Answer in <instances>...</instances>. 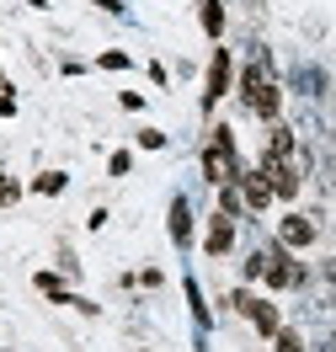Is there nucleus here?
I'll list each match as a JSON object with an SVG mask.
<instances>
[{"instance_id": "f257e3e1", "label": "nucleus", "mask_w": 336, "mask_h": 352, "mask_svg": "<svg viewBox=\"0 0 336 352\" xmlns=\"http://www.w3.org/2000/svg\"><path fill=\"white\" fill-rule=\"evenodd\" d=\"M203 171H208V182H219V187H235V182H240V160H235L229 129H214V144L203 150Z\"/></svg>"}, {"instance_id": "f03ea898", "label": "nucleus", "mask_w": 336, "mask_h": 352, "mask_svg": "<svg viewBox=\"0 0 336 352\" xmlns=\"http://www.w3.org/2000/svg\"><path fill=\"white\" fill-rule=\"evenodd\" d=\"M240 96H246V107L256 112V118H278V86L267 80V65H262V59L246 69V80H240Z\"/></svg>"}, {"instance_id": "7ed1b4c3", "label": "nucleus", "mask_w": 336, "mask_h": 352, "mask_svg": "<svg viewBox=\"0 0 336 352\" xmlns=\"http://www.w3.org/2000/svg\"><path fill=\"white\" fill-rule=\"evenodd\" d=\"M262 278H267L272 288H299V283H304V267L289 262V251L278 245V251H267V272H262Z\"/></svg>"}, {"instance_id": "20e7f679", "label": "nucleus", "mask_w": 336, "mask_h": 352, "mask_svg": "<svg viewBox=\"0 0 336 352\" xmlns=\"http://www.w3.org/2000/svg\"><path fill=\"white\" fill-rule=\"evenodd\" d=\"M229 305L240 309V315H251V320H256V326L267 331V336H278V305H267V299H251V294H229Z\"/></svg>"}, {"instance_id": "39448f33", "label": "nucleus", "mask_w": 336, "mask_h": 352, "mask_svg": "<svg viewBox=\"0 0 336 352\" xmlns=\"http://www.w3.org/2000/svg\"><path fill=\"white\" fill-rule=\"evenodd\" d=\"M262 176L272 182V198H293L299 192V171L289 160H262Z\"/></svg>"}, {"instance_id": "423d86ee", "label": "nucleus", "mask_w": 336, "mask_h": 352, "mask_svg": "<svg viewBox=\"0 0 336 352\" xmlns=\"http://www.w3.org/2000/svg\"><path fill=\"white\" fill-rule=\"evenodd\" d=\"M224 91H229V48H214V65H208V91H203V102L214 107Z\"/></svg>"}, {"instance_id": "0eeeda50", "label": "nucleus", "mask_w": 336, "mask_h": 352, "mask_svg": "<svg viewBox=\"0 0 336 352\" xmlns=\"http://www.w3.org/2000/svg\"><path fill=\"white\" fill-rule=\"evenodd\" d=\"M229 245H235V219H229V214H214V224H208V241H203V251H208V256H224Z\"/></svg>"}, {"instance_id": "6e6552de", "label": "nucleus", "mask_w": 336, "mask_h": 352, "mask_svg": "<svg viewBox=\"0 0 336 352\" xmlns=\"http://www.w3.org/2000/svg\"><path fill=\"white\" fill-rule=\"evenodd\" d=\"M240 192H246L251 208H267V203H272V182L262 171H240Z\"/></svg>"}, {"instance_id": "1a4fd4ad", "label": "nucleus", "mask_w": 336, "mask_h": 352, "mask_svg": "<svg viewBox=\"0 0 336 352\" xmlns=\"http://www.w3.org/2000/svg\"><path fill=\"white\" fill-rule=\"evenodd\" d=\"M278 235H283V245H310V241H315V224L304 219V214H289Z\"/></svg>"}, {"instance_id": "9d476101", "label": "nucleus", "mask_w": 336, "mask_h": 352, "mask_svg": "<svg viewBox=\"0 0 336 352\" xmlns=\"http://www.w3.org/2000/svg\"><path fill=\"white\" fill-rule=\"evenodd\" d=\"M171 241H177V245L192 241V208H187V198L171 203Z\"/></svg>"}, {"instance_id": "9b49d317", "label": "nucleus", "mask_w": 336, "mask_h": 352, "mask_svg": "<svg viewBox=\"0 0 336 352\" xmlns=\"http://www.w3.org/2000/svg\"><path fill=\"white\" fill-rule=\"evenodd\" d=\"M289 155H293V133L278 123V129L267 133V155H262V160H289Z\"/></svg>"}, {"instance_id": "f8f14e48", "label": "nucleus", "mask_w": 336, "mask_h": 352, "mask_svg": "<svg viewBox=\"0 0 336 352\" xmlns=\"http://www.w3.org/2000/svg\"><path fill=\"white\" fill-rule=\"evenodd\" d=\"M203 32H208V38H219V32H224V6H219V0H203Z\"/></svg>"}, {"instance_id": "ddd939ff", "label": "nucleus", "mask_w": 336, "mask_h": 352, "mask_svg": "<svg viewBox=\"0 0 336 352\" xmlns=\"http://www.w3.org/2000/svg\"><path fill=\"white\" fill-rule=\"evenodd\" d=\"M235 208H240V192H235V187H224V192H219V214L235 219Z\"/></svg>"}, {"instance_id": "4468645a", "label": "nucleus", "mask_w": 336, "mask_h": 352, "mask_svg": "<svg viewBox=\"0 0 336 352\" xmlns=\"http://www.w3.org/2000/svg\"><path fill=\"white\" fill-rule=\"evenodd\" d=\"M278 352H304V342H299V331H278Z\"/></svg>"}, {"instance_id": "2eb2a0df", "label": "nucleus", "mask_w": 336, "mask_h": 352, "mask_svg": "<svg viewBox=\"0 0 336 352\" xmlns=\"http://www.w3.org/2000/svg\"><path fill=\"white\" fill-rule=\"evenodd\" d=\"M59 187H65V176H59V171H48V176H38V192H59Z\"/></svg>"}, {"instance_id": "dca6fc26", "label": "nucleus", "mask_w": 336, "mask_h": 352, "mask_svg": "<svg viewBox=\"0 0 336 352\" xmlns=\"http://www.w3.org/2000/svg\"><path fill=\"white\" fill-rule=\"evenodd\" d=\"M139 144H144V150H160V144H166V133H160V129H144V133H139Z\"/></svg>"}]
</instances>
